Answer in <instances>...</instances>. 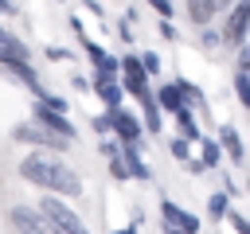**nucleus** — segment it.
Here are the masks:
<instances>
[{
	"mask_svg": "<svg viewBox=\"0 0 250 234\" xmlns=\"http://www.w3.org/2000/svg\"><path fill=\"white\" fill-rule=\"evenodd\" d=\"M20 176H23L27 183L51 191V195H66V199L82 195V179H78V172L66 168L59 156H47V152H31V156H23V160H20Z\"/></svg>",
	"mask_w": 250,
	"mask_h": 234,
	"instance_id": "nucleus-1",
	"label": "nucleus"
},
{
	"mask_svg": "<svg viewBox=\"0 0 250 234\" xmlns=\"http://www.w3.org/2000/svg\"><path fill=\"white\" fill-rule=\"evenodd\" d=\"M105 121H109V133L117 136V144L121 148H137L141 152V121L125 109V105H113V109H105Z\"/></svg>",
	"mask_w": 250,
	"mask_h": 234,
	"instance_id": "nucleus-2",
	"label": "nucleus"
},
{
	"mask_svg": "<svg viewBox=\"0 0 250 234\" xmlns=\"http://www.w3.org/2000/svg\"><path fill=\"white\" fill-rule=\"evenodd\" d=\"M39 214H43L59 234H90V230H86V222H82V214H78V211H70L62 199H43V203H39Z\"/></svg>",
	"mask_w": 250,
	"mask_h": 234,
	"instance_id": "nucleus-3",
	"label": "nucleus"
},
{
	"mask_svg": "<svg viewBox=\"0 0 250 234\" xmlns=\"http://www.w3.org/2000/svg\"><path fill=\"white\" fill-rule=\"evenodd\" d=\"M117 78H121V86L141 101V98H148L152 90H148V74L141 70V62H137V55H125V58H117Z\"/></svg>",
	"mask_w": 250,
	"mask_h": 234,
	"instance_id": "nucleus-4",
	"label": "nucleus"
},
{
	"mask_svg": "<svg viewBox=\"0 0 250 234\" xmlns=\"http://www.w3.org/2000/svg\"><path fill=\"white\" fill-rule=\"evenodd\" d=\"M31 117H35V125L39 129H47L51 136H62L66 144L78 136V129H74V121L66 117V113H55V109H43V105H31Z\"/></svg>",
	"mask_w": 250,
	"mask_h": 234,
	"instance_id": "nucleus-5",
	"label": "nucleus"
},
{
	"mask_svg": "<svg viewBox=\"0 0 250 234\" xmlns=\"http://www.w3.org/2000/svg\"><path fill=\"white\" fill-rule=\"evenodd\" d=\"M160 218H164V226L176 230V234H199V214L184 211V207L172 203V199H160Z\"/></svg>",
	"mask_w": 250,
	"mask_h": 234,
	"instance_id": "nucleus-6",
	"label": "nucleus"
},
{
	"mask_svg": "<svg viewBox=\"0 0 250 234\" xmlns=\"http://www.w3.org/2000/svg\"><path fill=\"white\" fill-rule=\"evenodd\" d=\"M12 140H20V144H43V148H66V140L62 136H51L47 129H39L35 121H23V125H16L12 129Z\"/></svg>",
	"mask_w": 250,
	"mask_h": 234,
	"instance_id": "nucleus-7",
	"label": "nucleus"
},
{
	"mask_svg": "<svg viewBox=\"0 0 250 234\" xmlns=\"http://www.w3.org/2000/svg\"><path fill=\"white\" fill-rule=\"evenodd\" d=\"M12 226L20 230V234H59L39 211H31V207H12Z\"/></svg>",
	"mask_w": 250,
	"mask_h": 234,
	"instance_id": "nucleus-8",
	"label": "nucleus"
},
{
	"mask_svg": "<svg viewBox=\"0 0 250 234\" xmlns=\"http://www.w3.org/2000/svg\"><path fill=\"white\" fill-rule=\"evenodd\" d=\"M246 20H250V0H234V8L227 16V27H223V39H230L238 51H242V39H246Z\"/></svg>",
	"mask_w": 250,
	"mask_h": 234,
	"instance_id": "nucleus-9",
	"label": "nucleus"
},
{
	"mask_svg": "<svg viewBox=\"0 0 250 234\" xmlns=\"http://www.w3.org/2000/svg\"><path fill=\"white\" fill-rule=\"evenodd\" d=\"M230 0H188V16H191V23H199V27H207L211 23V16L215 12H223Z\"/></svg>",
	"mask_w": 250,
	"mask_h": 234,
	"instance_id": "nucleus-10",
	"label": "nucleus"
},
{
	"mask_svg": "<svg viewBox=\"0 0 250 234\" xmlns=\"http://www.w3.org/2000/svg\"><path fill=\"white\" fill-rule=\"evenodd\" d=\"M172 86L180 90V98H184V105H188L191 113H207V98H203V90H199L195 82H188V78H176Z\"/></svg>",
	"mask_w": 250,
	"mask_h": 234,
	"instance_id": "nucleus-11",
	"label": "nucleus"
},
{
	"mask_svg": "<svg viewBox=\"0 0 250 234\" xmlns=\"http://www.w3.org/2000/svg\"><path fill=\"white\" fill-rule=\"evenodd\" d=\"M152 101H156V109H160V113H172V117H176V113L184 109V98H180V90H176L172 82H164V86H156V94H152Z\"/></svg>",
	"mask_w": 250,
	"mask_h": 234,
	"instance_id": "nucleus-12",
	"label": "nucleus"
},
{
	"mask_svg": "<svg viewBox=\"0 0 250 234\" xmlns=\"http://www.w3.org/2000/svg\"><path fill=\"white\" fill-rule=\"evenodd\" d=\"M215 144H219V152H227L234 164H242V156H246V152H242V136H238V129H234V125H223Z\"/></svg>",
	"mask_w": 250,
	"mask_h": 234,
	"instance_id": "nucleus-13",
	"label": "nucleus"
},
{
	"mask_svg": "<svg viewBox=\"0 0 250 234\" xmlns=\"http://www.w3.org/2000/svg\"><path fill=\"white\" fill-rule=\"evenodd\" d=\"M117 156H121V164H125L129 179H152V172H148V164L141 160V152H137V148H121V144H117Z\"/></svg>",
	"mask_w": 250,
	"mask_h": 234,
	"instance_id": "nucleus-14",
	"label": "nucleus"
},
{
	"mask_svg": "<svg viewBox=\"0 0 250 234\" xmlns=\"http://www.w3.org/2000/svg\"><path fill=\"white\" fill-rule=\"evenodd\" d=\"M176 125H180V140H188V144H199V140H203V133H199V121H195V113H191L188 105L176 113Z\"/></svg>",
	"mask_w": 250,
	"mask_h": 234,
	"instance_id": "nucleus-15",
	"label": "nucleus"
},
{
	"mask_svg": "<svg viewBox=\"0 0 250 234\" xmlns=\"http://www.w3.org/2000/svg\"><path fill=\"white\" fill-rule=\"evenodd\" d=\"M94 94L105 101V109H113V105L125 101V90H121L117 82H109V78H94Z\"/></svg>",
	"mask_w": 250,
	"mask_h": 234,
	"instance_id": "nucleus-16",
	"label": "nucleus"
},
{
	"mask_svg": "<svg viewBox=\"0 0 250 234\" xmlns=\"http://www.w3.org/2000/svg\"><path fill=\"white\" fill-rule=\"evenodd\" d=\"M234 94L242 105H250V82H246V51H238V66H234Z\"/></svg>",
	"mask_w": 250,
	"mask_h": 234,
	"instance_id": "nucleus-17",
	"label": "nucleus"
},
{
	"mask_svg": "<svg viewBox=\"0 0 250 234\" xmlns=\"http://www.w3.org/2000/svg\"><path fill=\"white\" fill-rule=\"evenodd\" d=\"M141 105H145V125H141V129H148V133H156V136H160V125H164V117H160V109H156L152 94H148V98H141Z\"/></svg>",
	"mask_w": 250,
	"mask_h": 234,
	"instance_id": "nucleus-18",
	"label": "nucleus"
},
{
	"mask_svg": "<svg viewBox=\"0 0 250 234\" xmlns=\"http://www.w3.org/2000/svg\"><path fill=\"white\" fill-rule=\"evenodd\" d=\"M227 211H230V195L227 191H211L207 195V214L211 218H227Z\"/></svg>",
	"mask_w": 250,
	"mask_h": 234,
	"instance_id": "nucleus-19",
	"label": "nucleus"
},
{
	"mask_svg": "<svg viewBox=\"0 0 250 234\" xmlns=\"http://www.w3.org/2000/svg\"><path fill=\"white\" fill-rule=\"evenodd\" d=\"M199 144H203V156H199V164H203V168H207V172H211V168H215V164H219V160H223V152H219V144H215V140H211V136H203V140H199Z\"/></svg>",
	"mask_w": 250,
	"mask_h": 234,
	"instance_id": "nucleus-20",
	"label": "nucleus"
},
{
	"mask_svg": "<svg viewBox=\"0 0 250 234\" xmlns=\"http://www.w3.org/2000/svg\"><path fill=\"white\" fill-rule=\"evenodd\" d=\"M0 51H12V55H20V58H27V47H23L12 31H4V27H0Z\"/></svg>",
	"mask_w": 250,
	"mask_h": 234,
	"instance_id": "nucleus-21",
	"label": "nucleus"
},
{
	"mask_svg": "<svg viewBox=\"0 0 250 234\" xmlns=\"http://www.w3.org/2000/svg\"><path fill=\"white\" fill-rule=\"evenodd\" d=\"M137 62H141V70H145L148 78H156V74H160V58H156L152 51H145V55H137Z\"/></svg>",
	"mask_w": 250,
	"mask_h": 234,
	"instance_id": "nucleus-22",
	"label": "nucleus"
},
{
	"mask_svg": "<svg viewBox=\"0 0 250 234\" xmlns=\"http://www.w3.org/2000/svg\"><path fill=\"white\" fill-rule=\"evenodd\" d=\"M168 152H172V156H176V160H184V164H188V160H191V144H188V140H180V136H176V140H172V144H168Z\"/></svg>",
	"mask_w": 250,
	"mask_h": 234,
	"instance_id": "nucleus-23",
	"label": "nucleus"
},
{
	"mask_svg": "<svg viewBox=\"0 0 250 234\" xmlns=\"http://www.w3.org/2000/svg\"><path fill=\"white\" fill-rule=\"evenodd\" d=\"M148 4H152V8H156V16H160V20H164V23H168V20H172V16H176V8H172V0H148Z\"/></svg>",
	"mask_w": 250,
	"mask_h": 234,
	"instance_id": "nucleus-24",
	"label": "nucleus"
},
{
	"mask_svg": "<svg viewBox=\"0 0 250 234\" xmlns=\"http://www.w3.org/2000/svg\"><path fill=\"white\" fill-rule=\"evenodd\" d=\"M227 222L234 226V234H250V226H246V218H242L238 211H227Z\"/></svg>",
	"mask_w": 250,
	"mask_h": 234,
	"instance_id": "nucleus-25",
	"label": "nucleus"
},
{
	"mask_svg": "<svg viewBox=\"0 0 250 234\" xmlns=\"http://www.w3.org/2000/svg\"><path fill=\"white\" fill-rule=\"evenodd\" d=\"M109 176H113V179H129V172H125V164H121V156H109Z\"/></svg>",
	"mask_w": 250,
	"mask_h": 234,
	"instance_id": "nucleus-26",
	"label": "nucleus"
},
{
	"mask_svg": "<svg viewBox=\"0 0 250 234\" xmlns=\"http://www.w3.org/2000/svg\"><path fill=\"white\" fill-rule=\"evenodd\" d=\"M219 39H223L219 31H203V47H219Z\"/></svg>",
	"mask_w": 250,
	"mask_h": 234,
	"instance_id": "nucleus-27",
	"label": "nucleus"
},
{
	"mask_svg": "<svg viewBox=\"0 0 250 234\" xmlns=\"http://www.w3.org/2000/svg\"><path fill=\"white\" fill-rule=\"evenodd\" d=\"M94 129H98V133H105V136H109V121H105V117H94Z\"/></svg>",
	"mask_w": 250,
	"mask_h": 234,
	"instance_id": "nucleus-28",
	"label": "nucleus"
},
{
	"mask_svg": "<svg viewBox=\"0 0 250 234\" xmlns=\"http://www.w3.org/2000/svg\"><path fill=\"white\" fill-rule=\"evenodd\" d=\"M8 12H16V8H12V0H0V16H8Z\"/></svg>",
	"mask_w": 250,
	"mask_h": 234,
	"instance_id": "nucleus-29",
	"label": "nucleus"
},
{
	"mask_svg": "<svg viewBox=\"0 0 250 234\" xmlns=\"http://www.w3.org/2000/svg\"><path fill=\"white\" fill-rule=\"evenodd\" d=\"M113 234H137V226H129V230H113Z\"/></svg>",
	"mask_w": 250,
	"mask_h": 234,
	"instance_id": "nucleus-30",
	"label": "nucleus"
}]
</instances>
